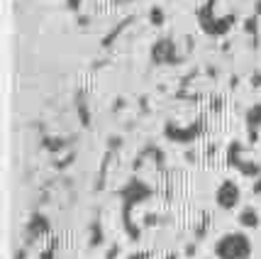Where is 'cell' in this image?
Segmentation results:
<instances>
[{
    "label": "cell",
    "instance_id": "obj_1",
    "mask_svg": "<svg viewBox=\"0 0 261 259\" xmlns=\"http://www.w3.org/2000/svg\"><path fill=\"white\" fill-rule=\"evenodd\" d=\"M251 240L244 232H227L215 242L217 259H251Z\"/></svg>",
    "mask_w": 261,
    "mask_h": 259
},
{
    "label": "cell",
    "instance_id": "obj_2",
    "mask_svg": "<svg viewBox=\"0 0 261 259\" xmlns=\"http://www.w3.org/2000/svg\"><path fill=\"white\" fill-rule=\"evenodd\" d=\"M149 196H151V189H149L147 183H142V181H137V179H132L129 183H125L122 191H120V198H122V218L129 215L132 205L144 203Z\"/></svg>",
    "mask_w": 261,
    "mask_h": 259
},
{
    "label": "cell",
    "instance_id": "obj_3",
    "mask_svg": "<svg viewBox=\"0 0 261 259\" xmlns=\"http://www.w3.org/2000/svg\"><path fill=\"white\" fill-rule=\"evenodd\" d=\"M242 201V189H239L237 181L232 179H225L220 186H217L215 191V203L217 208H222V210H234Z\"/></svg>",
    "mask_w": 261,
    "mask_h": 259
},
{
    "label": "cell",
    "instance_id": "obj_4",
    "mask_svg": "<svg viewBox=\"0 0 261 259\" xmlns=\"http://www.w3.org/2000/svg\"><path fill=\"white\" fill-rule=\"evenodd\" d=\"M24 237H27V245H34V242H39L44 237H51V223H49V218L42 213H34L27 220V225H24Z\"/></svg>",
    "mask_w": 261,
    "mask_h": 259
},
{
    "label": "cell",
    "instance_id": "obj_5",
    "mask_svg": "<svg viewBox=\"0 0 261 259\" xmlns=\"http://www.w3.org/2000/svg\"><path fill=\"white\" fill-rule=\"evenodd\" d=\"M151 59L156 61V64H173L176 61V44H173V39H159L154 49H151Z\"/></svg>",
    "mask_w": 261,
    "mask_h": 259
},
{
    "label": "cell",
    "instance_id": "obj_6",
    "mask_svg": "<svg viewBox=\"0 0 261 259\" xmlns=\"http://www.w3.org/2000/svg\"><path fill=\"white\" fill-rule=\"evenodd\" d=\"M247 130H249V139L259 135L261 130V103L256 105H251L249 110H247Z\"/></svg>",
    "mask_w": 261,
    "mask_h": 259
},
{
    "label": "cell",
    "instance_id": "obj_7",
    "mask_svg": "<svg viewBox=\"0 0 261 259\" xmlns=\"http://www.w3.org/2000/svg\"><path fill=\"white\" fill-rule=\"evenodd\" d=\"M239 223H242V227H259V223H261L259 210H256L254 205H247V208L239 213Z\"/></svg>",
    "mask_w": 261,
    "mask_h": 259
},
{
    "label": "cell",
    "instance_id": "obj_8",
    "mask_svg": "<svg viewBox=\"0 0 261 259\" xmlns=\"http://www.w3.org/2000/svg\"><path fill=\"white\" fill-rule=\"evenodd\" d=\"M57 249H59V240H57V237H49V245H44V247H42L39 259H54V257H57Z\"/></svg>",
    "mask_w": 261,
    "mask_h": 259
},
{
    "label": "cell",
    "instance_id": "obj_9",
    "mask_svg": "<svg viewBox=\"0 0 261 259\" xmlns=\"http://www.w3.org/2000/svg\"><path fill=\"white\" fill-rule=\"evenodd\" d=\"M207 230H210V215H205L203 220H200V225H195V242L203 240L207 235Z\"/></svg>",
    "mask_w": 261,
    "mask_h": 259
},
{
    "label": "cell",
    "instance_id": "obj_10",
    "mask_svg": "<svg viewBox=\"0 0 261 259\" xmlns=\"http://www.w3.org/2000/svg\"><path fill=\"white\" fill-rule=\"evenodd\" d=\"M79 115H81V120H83V125H91V115H88V105H86V101H83V98H79Z\"/></svg>",
    "mask_w": 261,
    "mask_h": 259
},
{
    "label": "cell",
    "instance_id": "obj_11",
    "mask_svg": "<svg viewBox=\"0 0 261 259\" xmlns=\"http://www.w3.org/2000/svg\"><path fill=\"white\" fill-rule=\"evenodd\" d=\"M98 242H102V227L98 223H93V235H91V245L95 247Z\"/></svg>",
    "mask_w": 261,
    "mask_h": 259
},
{
    "label": "cell",
    "instance_id": "obj_12",
    "mask_svg": "<svg viewBox=\"0 0 261 259\" xmlns=\"http://www.w3.org/2000/svg\"><path fill=\"white\" fill-rule=\"evenodd\" d=\"M151 22H154V25H161V22H164V12H161L159 8H154V10H151Z\"/></svg>",
    "mask_w": 261,
    "mask_h": 259
},
{
    "label": "cell",
    "instance_id": "obj_13",
    "mask_svg": "<svg viewBox=\"0 0 261 259\" xmlns=\"http://www.w3.org/2000/svg\"><path fill=\"white\" fill-rule=\"evenodd\" d=\"M79 5H81V0H68V8L71 10H79Z\"/></svg>",
    "mask_w": 261,
    "mask_h": 259
},
{
    "label": "cell",
    "instance_id": "obj_14",
    "mask_svg": "<svg viewBox=\"0 0 261 259\" xmlns=\"http://www.w3.org/2000/svg\"><path fill=\"white\" fill-rule=\"evenodd\" d=\"M117 252H120V247H117V245H115V247L110 249V252H108V259H115V254H117Z\"/></svg>",
    "mask_w": 261,
    "mask_h": 259
},
{
    "label": "cell",
    "instance_id": "obj_15",
    "mask_svg": "<svg viewBox=\"0 0 261 259\" xmlns=\"http://www.w3.org/2000/svg\"><path fill=\"white\" fill-rule=\"evenodd\" d=\"M144 257H147V254L142 252V254H132V257H129V259H144Z\"/></svg>",
    "mask_w": 261,
    "mask_h": 259
},
{
    "label": "cell",
    "instance_id": "obj_16",
    "mask_svg": "<svg viewBox=\"0 0 261 259\" xmlns=\"http://www.w3.org/2000/svg\"><path fill=\"white\" fill-rule=\"evenodd\" d=\"M166 259H178V257H176V254H169V257H166Z\"/></svg>",
    "mask_w": 261,
    "mask_h": 259
}]
</instances>
